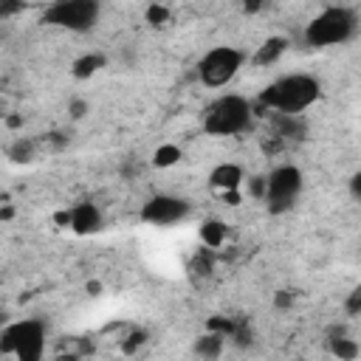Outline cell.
I'll return each mask as SVG.
<instances>
[{
  "instance_id": "cell-19",
  "label": "cell",
  "mask_w": 361,
  "mask_h": 361,
  "mask_svg": "<svg viewBox=\"0 0 361 361\" xmlns=\"http://www.w3.org/2000/svg\"><path fill=\"white\" fill-rule=\"evenodd\" d=\"M166 20H169V8H166V6L152 3V6L147 8V23H149V25H164Z\"/></svg>"
},
{
  "instance_id": "cell-10",
  "label": "cell",
  "mask_w": 361,
  "mask_h": 361,
  "mask_svg": "<svg viewBox=\"0 0 361 361\" xmlns=\"http://www.w3.org/2000/svg\"><path fill=\"white\" fill-rule=\"evenodd\" d=\"M209 186L220 195H231L243 186V169L237 164H217L209 172Z\"/></svg>"
},
{
  "instance_id": "cell-2",
  "label": "cell",
  "mask_w": 361,
  "mask_h": 361,
  "mask_svg": "<svg viewBox=\"0 0 361 361\" xmlns=\"http://www.w3.org/2000/svg\"><path fill=\"white\" fill-rule=\"evenodd\" d=\"M358 31V17L347 6H330L319 11L307 28H305V42L310 48H330V45H344L353 39Z\"/></svg>"
},
{
  "instance_id": "cell-9",
  "label": "cell",
  "mask_w": 361,
  "mask_h": 361,
  "mask_svg": "<svg viewBox=\"0 0 361 361\" xmlns=\"http://www.w3.org/2000/svg\"><path fill=\"white\" fill-rule=\"evenodd\" d=\"M68 226H71V231H76V234H96L99 228H102V212H99V206L96 203H90V200H85V203H76L71 212H68Z\"/></svg>"
},
{
  "instance_id": "cell-16",
  "label": "cell",
  "mask_w": 361,
  "mask_h": 361,
  "mask_svg": "<svg viewBox=\"0 0 361 361\" xmlns=\"http://www.w3.org/2000/svg\"><path fill=\"white\" fill-rule=\"evenodd\" d=\"M223 341H226V338H223L220 333H212V330H209L206 336H200V338L195 341V353L203 355V358H217V355L223 353Z\"/></svg>"
},
{
  "instance_id": "cell-14",
  "label": "cell",
  "mask_w": 361,
  "mask_h": 361,
  "mask_svg": "<svg viewBox=\"0 0 361 361\" xmlns=\"http://www.w3.org/2000/svg\"><path fill=\"white\" fill-rule=\"evenodd\" d=\"M200 240H203L206 248H220V245L226 243V223H220V220H206V223L200 226Z\"/></svg>"
},
{
  "instance_id": "cell-11",
  "label": "cell",
  "mask_w": 361,
  "mask_h": 361,
  "mask_svg": "<svg viewBox=\"0 0 361 361\" xmlns=\"http://www.w3.org/2000/svg\"><path fill=\"white\" fill-rule=\"evenodd\" d=\"M271 124H274V135L276 138H299L305 133V124H302L299 113H276L274 110Z\"/></svg>"
},
{
  "instance_id": "cell-8",
  "label": "cell",
  "mask_w": 361,
  "mask_h": 361,
  "mask_svg": "<svg viewBox=\"0 0 361 361\" xmlns=\"http://www.w3.org/2000/svg\"><path fill=\"white\" fill-rule=\"evenodd\" d=\"M192 214V203L178 195H152L141 206V220L149 226H175Z\"/></svg>"
},
{
  "instance_id": "cell-20",
  "label": "cell",
  "mask_w": 361,
  "mask_h": 361,
  "mask_svg": "<svg viewBox=\"0 0 361 361\" xmlns=\"http://www.w3.org/2000/svg\"><path fill=\"white\" fill-rule=\"evenodd\" d=\"M25 8V0H0V20L6 17H14Z\"/></svg>"
},
{
  "instance_id": "cell-24",
  "label": "cell",
  "mask_w": 361,
  "mask_h": 361,
  "mask_svg": "<svg viewBox=\"0 0 361 361\" xmlns=\"http://www.w3.org/2000/svg\"><path fill=\"white\" fill-rule=\"evenodd\" d=\"M262 6H265V0H243V8H245L248 14H257Z\"/></svg>"
},
{
  "instance_id": "cell-12",
  "label": "cell",
  "mask_w": 361,
  "mask_h": 361,
  "mask_svg": "<svg viewBox=\"0 0 361 361\" xmlns=\"http://www.w3.org/2000/svg\"><path fill=\"white\" fill-rule=\"evenodd\" d=\"M285 48H288V39H285V37H268V39L257 48V54H254V65H262V68L274 65V62L285 54Z\"/></svg>"
},
{
  "instance_id": "cell-13",
  "label": "cell",
  "mask_w": 361,
  "mask_h": 361,
  "mask_svg": "<svg viewBox=\"0 0 361 361\" xmlns=\"http://www.w3.org/2000/svg\"><path fill=\"white\" fill-rule=\"evenodd\" d=\"M104 62H107V59H104L102 54H85V56H79V59L73 62L71 71H73L76 79H90L93 73H99V71L104 68Z\"/></svg>"
},
{
  "instance_id": "cell-18",
  "label": "cell",
  "mask_w": 361,
  "mask_h": 361,
  "mask_svg": "<svg viewBox=\"0 0 361 361\" xmlns=\"http://www.w3.org/2000/svg\"><path fill=\"white\" fill-rule=\"evenodd\" d=\"M178 158H180V147H175V144H161V147L152 152V164H155L158 169H166V166L178 164Z\"/></svg>"
},
{
  "instance_id": "cell-4",
  "label": "cell",
  "mask_w": 361,
  "mask_h": 361,
  "mask_svg": "<svg viewBox=\"0 0 361 361\" xmlns=\"http://www.w3.org/2000/svg\"><path fill=\"white\" fill-rule=\"evenodd\" d=\"M305 189V175L293 164H279L262 178V200L271 214H285L296 206Z\"/></svg>"
},
{
  "instance_id": "cell-17",
  "label": "cell",
  "mask_w": 361,
  "mask_h": 361,
  "mask_svg": "<svg viewBox=\"0 0 361 361\" xmlns=\"http://www.w3.org/2000/svg\"><path fill=\"white\" fill-rule=\"evenodd\" d=\"M34 152H37V144L31 138H17L8 149V158L14 164H28V161H34Z\"/></svg>"
},
{
  "instance_id": "cell-6",
  "label": "cell",
  "mask_w": 361,
  "mask_h": 361,
  "mask_svg": "<svg viewBox=\"0 0 361 361\" xmlns=\"http://www.w3.org/2000/svg\"><path fill=\"white\" fill-rule=\"evenodd\" d=\"M99 17H102V3L99 0H54L45 8L42 23L54 25V28L85 34L99 23Z\"/></svg>"
},
{
  "instance_id": "cell-26",
  "label": "cell",
  "mask_w": 361,
  "mask_h": 361,
  "mask_svg": "<svg viewBox=\"0 0 361 361\" xmlns=\"http://www.w3.org/2000/svg\"><path fill=\"white\" fill-rule=\"evenodd\" d=\"M353 195H355V197L361 195V178H358V175H353Z\"/></svg>"
},
{
  "instance_id": "cell-7",
  "label": "cell",
  "mask_w": 361,
  "mask_h": 361,
  "mask_svg": "<svg viewBox=\"0 0 361 361\" xmlns=\"http://www.w3.org/2000/svg\"><path fill=\"white\" fill-rule=\"evenodd\" d=\"M243 62H245V54L240 48L217 45V48L206 51L203 59L197 62V76L206 87H223L240 73Z\"/></svg>"
},
{
  "instance_id": "cell-23",
  "label": "cell",
  "mask_w": 361,
  "mask_h": 361,
  "mask_svg": "<svg viewBox=\"0 0 361 361\" xmlns=\"http://www.w3.org/2000/svg\"><path fill=\"white\" fill-rule=\"evenodd\" d=\"M274 305H276V307H282V310H285V307H290V305H293V293H290V290H279V293L274 296Z\"/></svg>"
},
{
  "instance_id": "cell-25",
  "label": "cell",
  "mask_w": 361,
  "mask_h": 361,
  "mask_svg": "<svg viewBox=\"0 0 361 361\" xmlns=\"http://www.w3.org/2000/svg\"><path fill=\"white\" fill-rule=\"evenodd\" d=\"M141 341H144V333H133V336H130V341L124 344V350H127V353H133V350H135Z\"/></svg>"
},
{
  "instance_id": "cell-21",
  "label": "cell",
  "mask_w": 361,
  "mask_h": 361,
  "mask_svg": "<svg viewBox=\"0 0 361 361\" xmlns=\"http://www.w3.org/2000/svg\"><path fill=\"white\" fill-rule=\"evenodd\" d=\"M68 113H71V118H85V113H87V102L85 99H73L71 104H68Z\"/></svg>"
},
{
  "instance_id": "cell-28",
  "label": "cell",
  "mask_w": 361,
  "mask_h": 361,
  "mask_svg": "<svg viewBox=\"0 0 361 361\" xmlns=\"http://www.w3.org/2000/svg\"><path fill=\"white\" fill-rule=\"evenodd\" d=\"M0 116H3V110H0Z\"/></svg>"
},
{
  "instance_id": "cell-3",
  "label": "cell",
  "mask_w": 361,
  "mask_h": 361,
  "mask_svg": "<svg viewBox=\"0 0 361 361\" xmlns=\"http://www.w3.org/2000/svg\"><path fill=\"white\" fill-rule=\"evenodd\" d=\"M254 104L240 93H226L214 99L203 113V130L209 135H237L251 127Z\"/></svg>"
},
{
  "instance_id": "cell-5",
  "label": "cell",
  "mask_w": 361,
  "mask_h": 361,
  "mask_svg": "<svg viewBox=\"0 0 361 361\" xmlns=\"http://www.w3.org/2000/svg\"><path fill=\"white\" fill-rule=\"evenodd\" d=\"M0 353L20 361H39L45 353V324L37 319H20L0 330Z\"/></svg>"
},
{
  "instance_id": "cell-27",
  "label": "cell",
  "mask_w": 361,
  "mask_h": 361,
  "mask_svg": "<svg viewBox=\"0 0 361 361\" xmlns=\"http://www.w3.org/2000/svg\"><path fill=\"white\" fill-rule=\"evenodd\" d=\"M6 124H8V127H20V124H23V118H20V116H8V118H6Z\"/></svg>"
},
{
  "instance_id": "cell-22",
  "label": "cell",
  "mask_w": 361,
  "mask_h": 361,
  "mask_svg": "<svg viewBox=\"0 0 361 361\" xmlns=\"http://www.w3.org/2000/svg\"><path fill=\"white\" fill-rule=\"evenodd\" d=\"M347 313H350V316H358V313H361V290H358V288L347 296Z\"/></svg>"
},
{
  "instance_id": "cell-15",
  "label": "cell",
  "mask_w": 361,
  "mask_h": 361,
  "mask_svg": "<svg viewBox=\"0 0 361 361\" xmlns=\"http://www.w3.org/2000/svg\"><path fill=\"white\" fill-rule=\"evenodd\" d=\"M330 353H333L338 361H355L358 353H361V347H358V341H353V338H338V333H333V336H330Z\"/></svg>"
},
{
  "instance_id": "cell-1",
  "label": "cell",
  "mask_w": 361,
  "mask_h": 361,
  "mask_svg": "<svg viewBox=\"0 0 361 361\" xmlns=\"http://www.w3.org/2000/svg\"><path fill=\"white\" fill-rule=\"evenodd\" d=\"M322 96V85L310 73H288L259 93V104L276 113H302Z\"/></svg>"
}]
</instances>
